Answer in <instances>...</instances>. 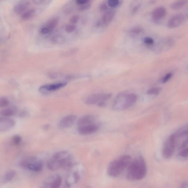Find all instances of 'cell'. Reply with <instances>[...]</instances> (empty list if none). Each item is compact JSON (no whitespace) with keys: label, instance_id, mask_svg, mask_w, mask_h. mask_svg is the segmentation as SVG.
<instances>
[{"label":"cell","instance_id":"obj_1","mask_svg":"<svg viewBox=\"0 0 188 188\" xmlns=\"http://www.w3.org/2000/svg\"><path fill=\"white\" fill-rule=\"evenodd\" d=\"M126 177L130 181H136L143 179L147 174V166L141 156L131 160L127 167Z\"/></svg>","mask_w":188,"mask_h":188},{"label":"cell","instance_id":"obj_2","mask_svg":"<svg viewBox=\"0 0 188 188\" xmlns=\"http://www.w3.org/2000/svg\"><path fill=\"white\" fill-rule=\"evenodd\" d=\"M73 165L72 157L67 151H61L55 153L47 164L48 169L56 170L62 168L69 170Z\"/></svg>","mask_w":188,"mask_h":188},{"label":"cell","instance_id":"obj_3","mask_svg":"<svg viewBox=\"0 0 188 188\" xmlns=\"http://www.w3.org/2000/svg\"><path fill=\"white\" fill-rule=\"evenodd\" d=\"M131 161V157L129 155H122L112 161L107 167V174L111 177H117L127 167Z\"/></svg>","mask_w":188,"mask_h":188},{"label":"cell","instance_id":"obj_4","mask_svg":"<svg viewBox=\"0 0 188 188\" xmlns=\"http://www.w3.org/2000/svg\"><path fill=\"white\" fill-rule=\"evenodd\" d=\"M137 96L133 93L126 92L119 94L115 98L112 108L116 110H123L131 107L137 102Z\"/></svg>","mask_w":188,"mask_h":188},{"label":"cell","instance_id":"obj_5","mask_svg":"<svg viewBox=\"0 0 188 188\" xmlns=\"http://www.w3.org/2000/svg\"><path fill=\"white\" fill-rule=\"evenodd\" d=\"M112 96L111 93H97L89 96L86 99V104L94 105L97 104L99 107H104L108 101Z\"/></svg>","mask_w":188,"mask_h":188},{"label":"cell","instance_id":"obj_6","mask_svg":"<svg viewBox=\"0 0 188 188\" xmlns=\"http://www.w3.org/2000/svg\"><path fill=\"white\" fill-rule=\"evenodd\" d=\"M21 167L35 172H40L43 169V162L35 157H30L24 159L20 163Z\"/></svg>","mask_w":188,"mask_h":188},{"label":"cell","instance_id":"obj_7","mask_svg":"<svg viewBox=\"0 0 188 188\" xmlns=\"http://www.w3.org/2000/svg\"><path fill=\"white\" fill-rule=\"evenodd\" d=\"M176 144V135L172 134L168 137L163 146L162 154L165 158H170L172 156L175 150Z\"/></svg>","mask_w":188,"mask_h":188},{"label":"cell","instance_id":"obj_8","mask_svg":"<svg viewBox=\"0 0 188 188\" xmlns=\"http://www.w3.org/2000/svg\"><path fill=\"white\" fill-rule=\"evenodd\" d=\"M62 181V178L60 175L53 174L45 180L41 188H60Z\"/></svg>","mask_w":188,"mask_h":188},{"label":"cell","instance_id":"obj_9","mask_svg":"<svg viewBox=\"0 0 188 188\" xmlns=\"http://www.w3.org/2000/svg\"><path fill=\"white\" fill-rule=\"evenodd\" d=\"M67 84V82H64L46 84L41 86L39 88V91L41 93L47 95L61 89L66 86Z\"/></svg>","mask_w":188,"mask_h":188},{"label":"cell","instance_id":"obj_10","mask_svg":"<svg viewBox=\"0 0 188 188\" xmlns=\"http://www.w3.org/2000/svg\"><path fill=\"white\" fill-rule=\"evenodd\" d=\"M99 129V125L96 122L78 126L77 131L79 133L82 135H88L95 133Z\"/></svg>","mask_w":188,"mask_h":188},{"label":"cell","instance_id":"obj_11","mask_svg":"<svg viewBox=\"0 0 188 188\" xmlns=\"http://www.w3.org/2000/svg\"><path fill=\"white\" fill-rule=\"evenodd\" d=\"M77 117L74 115H68L64 117L60 121L59 126L61 129L70 128L76 121Z\"/></svg>","mask_w":188,"mask_h":188},{"label":"cell","instance_id":"obj_12","mask_svg":"<svg viewBox=\"0 0 188 188\" xmlns=\"http://www.w3.org/2000/svg\"><path fill=\"white\" fill-rule=\"evenodd\" d=\"M15 122L11 119L5 117H0V132H5L15 125Z\"/></svg>","mask_w":188,"mask_h":188},{"label":"cell","instance_id":"obj_13","mask_svg":"<svg viewBox=\"0 0 188 188\" xmlns=\"http://www.w3.org/2000/svg\"><path fill=\"white\" fill-rule=\"evenodd\" d=\"M185 19V17L183 14H179L174 15L169 20L168 27L171 29L177 27L183 23Z\"/></svg>","mask_w":188,"mask_h":188},{"label":"cell","instance_id":"obj_14","mask_svg":"<svg viewBox=\"0 0 188 188\" xmlns=\"http://www.w3.org/2000/svg\"><path fill=\"white\" fill-rule=\"evenodd\" d=\"M166 9L164 7H160L155 9L152 13V18L153 22L158 23L166 16Z\"/></svg>","mask_w":188,"mask_h":188},{"label":"cell","instance_id":"obj_15","mask_svg":"<svg viewBox=\"0 0 188 188\" xmlns=\"http://www.w3.org/2000/svg\"><path fill=\"white\" fill-rule=\"evenodd\" d=\"M116 14V11L114 9H110L106 11L103 15L100 21L98 26H106L110 23L114 18Z\"/></svg>","mask_w":188,"mask_h":188},{"label":"cell","instance_id":"obj_16","mask_svg":"<svg viewBox=\"0 0 188 188\" xmlns=\"http://www.w3.org/2000/svg\"><path fill=\"white\" fill-rule=\"evenodd\" d=\"M95 116L92 115H86L80 118L77 122L78 126L85 125L93 123L96 122Z\"/></svg>","mask_w":188,"mask_h":188},{"label":"cell","instance_id":"obj_17","mask_svg":"<svg viewBox=\"0 0 188 188\" xmlns=\"http://www.w3.org/2000/svg\"><path fill=\"white\" fill-rule=\"evenodd\" d=\"M29 3L27 2H22L17 4L15 7L14 11L17 14H20L24 12L27 9Z\"/></svg>","mask_w":188,"mask_h":188},{"label":"cell","instance_id":"obj_18","mask_svg":"<svg viewBox=\"0 0 188 188\" xmlns=\"http://www.w3.org/2000/svg\"><path fill=\"white\" fill-rule=\"evenodd\" d=\"M16 172L14 170H10L7 172L4 176L3 182L7 183L12 180L16 176Z\"/></svg>","mask_w":188,"mask_h":188},{"label":"cell","instance_id":"obj_19","mask_svg":"<svg viewBox=\"0 0 188 188\" xmlns=\"http://www.w3.org/2000/svg\"><path fill=\"white\" fill-rule=\"evenodd\" d=\"M187 1H179L174 2L170 5V8L174 10H178L186 4Z\"/></svg>","mask_w":188,"mask_h":188},{"label":"cell","instance_id":"obj_20","mask_svg":"<svg viewBox=\"0 0 188 188\" xmlns=\"http://www.w3.org/2000/svg\"><path fill=\"white\" fill-rule=\"evenodd\" d=\"M59 22V19L57 18H55L52 19L48 23L46 27H47L49 30L50 32L53 31L55 27L57 26Z\"/></svg>","mask_w":188,"mask_h":188},{"label":"cell","instance_id":"obj_21","mask_svg":"<svg viewBox=\"0 0 188 188\" xmlns=\"http://www.w3.org/2000/svg\"><path fill=\"white\" fill-rule=\"evenodd\" d=\"M35 11L34 9H30L24 12L22 15V18L24 20H28L33 17L35 14Z\"/></svg>","mask_w":188,"mask_h":188},{"label":"cell","instance_id":"obj_22","mask_svg":"<svg viewBox=\"0 0 188 188\" xmlns=\"http://www.w3.org/2000/svg\"><path fill=\"white\" fill-rule=\"evenodd\" d=\"M14 114V111L12 109L7 108L4 109L0 112V115L3 117L12 116Z\"/></svg>","mask_w":188,"mask_h":188},{"label":"cell","instance_id":"obj_23","mask_svg":"<svg viewBox=\"0 0 188 188\" xmlns=\"http://www.w3.org/2000/svg\"><path fill=\"white\" fill-rule=\"evenodd\" d=\"M180 149V151L179 154L180 158L182 159H187L188 154V147L183 148Z\"/></svg>","mask_w":188,"mask_h":188},{"label":"cell","instance_id":"obj_24","mask_svg":"<svg viewBox=\"0 0 188 188\" xmlns=\"http://www.w3.org/2000/svg\"><path fill=\"white\" fill-rule=\"evenodd\" d=\"M161 89L159 88H154L149 89L147 92L148 95H157L160 92Z\"/></svg>","mask_w":188,"mask_h":188},{"label":"cell","instance_id":"obj_25","mask_svg":"<svg viewBox=\"0 0 188 188\" xmlns=\"http://www.w3.org/2000/svg\"><path fill=\"white\" fill-rule=\"evenodd\" d=\"M121 2L119 0H110L108 1V4L110 7L114 8L120 5Z\"/></svg>","mask_w":188,"mask_h":188},{"label":"cell","instance_id":"obj_26","mask_svg":"<svg viewBox=\"0 0 188 188\" xmlns=\"http://www.w3.org/2000/svg\"><path fill=\"white\" fill-rule=\"evenodd\" d=\"M143 31V30L141 27H135L132 29V30L130 31V33L133 35H138L140 34H141V32Z\"/></svg>","mask_w":188,"mask_h":188},{"label":"cell","instance_id":"obj_27","mask_svg":"<svg viewBox=\"0 0 188 188\" xmlns=\"http://www.w3.org/2000/svg\"><path fill=\"white\" fill-rule=\"evenodd\" d=\"M9 101L6 98H0V107H4L9 104Z\"/></svg>","mask_w":188,"mask_h":188},{"label":"cell","instance_id":"obj_28","mask_svg":"<svg viewBox=\"0 0 188 188\" xmlns=\"http://www.w3.org/2000/svg\"><path fill=\"white\" fill-rule=\"evenodd\" d=\"M22 141V138L18 135H16L13 137L12 142L14 145H18Z\"/></svg>","mask_w":188,"mask_h":188},{"label":"cell","instance_id":"obj_29","mask_svg":"<svg viewBox=\"0 0 188 188\" xmlns=\"http://www.w3.org/2000/svg\"><path fill=\"white\" fill-rule=\"evenodd\" d=\"M172 76L173 74L171 72L169 73L166 74L162 78V83H166L168 82L172 77Z\"/></svg>","mask_w":188,"mask_h":188},{"label":"cell","instance_id":"obj_30","mask_svg":"<svg viewBox=\"0 0 188 188\" xmlns=\"http://www.w3.org/2000/svg\"><path fill=\"white\" fill-rule=\"evenodd\" d=\"M91 6V4L90 3L82 5L79 7L78 10L80 11H85L87 10L90 8Z\"/></svg>","mask_w":188,"mask_h":188},{"label":"cell","instance_id":"obj_31","mask_svg":"<svg viewBox=\"0 0 188 188\" xmlns=\"http://www.w3.org/2000/svg\"><path fill=\"white\" fill-rule=\"evenodd\" d=\"M144 42L145 44L149 45H153L154 43V41L152 38L149 37H145L144 39Z\"/></svg>","mask_w":188,"mask_h":188},{"label":"cell","instance_id":"obj_32","mask_svg":"<svg viewBox=\"0 0 188 188\" xmlns=\"http://www.w3.org/2000/svg\"><path fill=\"white\" fill-rule=\"evenodd\" d=\"M76 26L72 25H69L66 27L65 30H66V32H68V33H71V32H73L76 30Z\"/></svg>","mask_w":188,"mask_h":188},{"label":"cell","instance_id":"obj_33","mask_svg":"<svg viewBox=\"0 0 188 188\" xmlns=\"http://www.w3.org/2000/svg\"><path fill=\"white\" fill-rule=\"evenodd\" d=\"M53 41L56 43H61L64 41L63 38L61 36H54L53 39Z\"/></svg>","mask_w":188,"mask_h":188},{"label":"cell","instance_id":"obj_34","mask_svg":"<svg viewBox=\"0 0 188 188\" xmlns=\"http://www.w3.org/2000/svg\"><path fill=\"white\" fill-rule=\"evenodd\" d=\"M79 17L78 15H74L70 19V22L72 24H76L78 22Z\"/></svg>","mask_w":188,"mask_h":188},{"label":"cell","instance_id":"obj_35","mask_svg":"<svg viewBox=\"0 0 188 188\" xmlns=\"http://www.w3.org/2000/svg\"><path fill=\"white\" fill-rule=\"evenodd\" d=\"M40 32L41 34L43 35L47 34L50 33V32L48 29L46 27H44L42 28L41 30H40Z\"/></svg>","mask_w":188,"mask_h":188},{"label":"cell","instance_id":"obj_36","mask_svg":"<svg viewBox=\"0 0 188 188\" xmlns=\"http://www.w3.org/2000/svg\"><path fill=\"white\" fill-rule=\"evenodd\" d=\"M90 1L88 0H77L76 3L78 5H84L89 3Z\"/></svg>","mask_w":188,"mask_h":188},{"label":"cell","instance_id":"obj_37","mask_svg":"<svg viewBox=\"0 0 188 188\" xmlns=\"http://www.w3.org/2000/svg\"><path fill=\"white\" fill-rule=\"evenodd\" d=\"M107 9H108V6L105 3H103L100 5V10L102 12H104V11H106Z\"/></svg>","mask_w":188,"mask_h":188},{"label":"cell","instance_id":"obj_38","mask_svg":"<svg viewBox=\"0 0 188 188\" xmlns=\"http://www.w3.org/2000/svg\"><path fill=\"white\" fill-rule=\"evenodd\" d=\"M188 188V183L186 181L183 182L181 184L180 188Z\"/></svg>","mask_w":188,"mask_h":188},{"label":"cell","instance_id":"obj_39","mask_svg":"<svg viewBox=\"0 0 188 188\" xmlns=\"http://www.w3.org/2000/svg\"><path fill=\"white\" fill-rule=\"evenodd\" d=\"M139 6L138 5L134 7L133 9V10H132V13H133V14H134V13H135L136 12H137L138 10V9L139 8Z\"/></svg>","mask_w":188,"mask_h":188}]
</instances>
